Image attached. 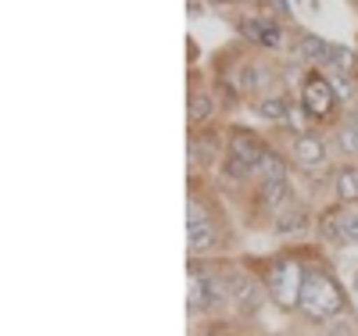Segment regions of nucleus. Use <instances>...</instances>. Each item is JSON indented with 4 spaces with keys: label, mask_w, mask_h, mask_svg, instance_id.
Returning a JSON list of instances; mask_svg holds the SVG:
<instances>
[{
    "label": "nucleus",
    "mask_w": 358,
    "mask_h": 336,
    "mask_svg": "<svg viewBox=\"0 0 358 336\" xmlns=\"http://www.w3.org/2000/svg\"><path fill=\"white\" fill-rule=\"evenodd\" d=\"M297 308H301L308 319H315V322H330V319H337L344 312V293H341V286L330 276H322V272H305Z\"/></svg>",
    "instance_id": "obj_1"
},
{
    "label": "nucleus",
    "mask_w": 358,
    "mask_h": 336,
    "mask_svg": "<svg viewBox=\"0 0 358 336\" xmlns=\"http://www.w3.org/2000/svg\"><path fill=\"white\" fill-rule=\"evenodd\" d=\"M301 283H305V272L297 261H276L273 272H268V293L280 308H297V297H301Z\"/></svg>",
    "instance_id": "obj_2"
},
{
    "label": "nucleus",
    "mask_w": 358,
    "mask_h": 336,
    "mask_svg": "<svg viewBox=\"0 0 358 336\" xmlns=\"http://www.w3.org/2000/svg\"><path fill=\"white\" fill-rule=\"evenodd\" d=\"M187 247L190 254H208L215 247V222L208 219V211L194 197L187 200Z\"/></svg>",
    "instance_id": "obj_3"
},
{
    "label": "nucleus",
    "mask_w": 358,
    "mask_h": 336,
    "mask_svg": "<svg viewBox=\"0 0 358 336\" xmlns=\"http://www.w3.org/2000/svg\"><path fill=\"white\" fill-rule=\"evenodd\" d=\"M337 94H334V86L326 75H308L305 86H301V104L308 108L312 118H330L337 111Z\"/></svg>",
    "instance_id": "obj_4"
},
{
    "label": "nucleus",
    "mask_w": 358,
    "mask_h": 336,
    "mask_svg": "<svg viewBox=\"0 0 358 336\" xmlns=\"http://www.w3.org/2000/svg\"><path fill=\"white\" fill-rule=\"evenodd\" d=\"M229 158L241 161V165H248V168L255 172L258 161L265 158V143H262L255 133H248V129H233V133H229Z\"/></svg>",
    "instance_id": "obj_5"
},
{
    "label": "nucleus",
    "mask_w": 358,
    "mask_h": 336,
    "mask_svg": "<svg viewBox=\"0 0 358 336\" xmlns=\"http://www.w3.org/2000/svg\"><path fill=\"white\" fill-rule=\"evenodd\" d=\"M190 290H187V308L190 312H208V308H215V300H219V293H215V283L208 279V276H201L197 268H190Z\"/></svg>",
    "instance_id": "obj_6"
},
{
    "label": "nucleus",
    "mask_w": 358,
    "mask_h": 336,
    "mask_svg": "<svg viewBox=\"0 0 358 336\" xmlns=\"http://www.w3.org/2000/svg\"><path fill=\"white\" fill-rule=\"evenodd\" d=\"M241 33H244L248 40L262 43V47H273V50L283 43V29H280V22H273V18H244V22H241Z\"/></svg>",
    "instance_id": "obj_7"
},
{
    "label": "nucleus",
    "mask_w": 358,
    "mask_h": 336,
    "mask_svg": "<svg viewBox=\"0 0 358 336\" xmlns=\"http://www.w3.org/2000/svg\"><path fill=\"white\" fill-rule=\"evenodd\" d=\"M226 290H229V300L236 304L241 312H258L262 304V290L251 276H229L226 279Z\"/></svg>",
    "instance_id": "obj_8"
},
{
    "label": "nucleus",
    "mask_w": 358,
    "mask_h": 336,
    "mask_svg": "<svg viewBox=\"0 0 358 336\" xmlns=\"http://www.w3.org/2000/svg\"><path fill=\"white\" fill-rule=\"evenodd\" d=\"M294 161L305 165V168H319L326 165V140L315 133H301L294 140Z\"/></svg>",
    "instance_id": "obj_9"
},
{
    "label": "nucleus",
    "mask_w": 358,
    "mask_h": 336,
    "mask_svg": "<svg viewBox=\"0 0 358 336\" xmlns=\"http://www.w3.org/2000/svg\"><path fill=\"white\" fill-rule=\"evenodd\" d=\"M212 115H215V97L208 94V89H194L187 97V122L190 126H201V122H208Z\"/></svg>",
    "instance_id": "obj_10"
},
{
    "label": "nucleus",
    "mask_w": 358,
    "mask_h": 336,
    "mask_svg": "<svg viewBox=\"0 0 358 336\" xmlns=\"http://www.w3.org/2000/svg\"><path fill=\"white\" fill-rule=\"evenodd\" d=\"M262 204L273 207V211H283L290 204V182L287 179H268L262 182Z\"/></svg>",
    "instance_id": "obj_11"
},
{
    "label": "nucleus",
    "mask_w": 358,
    "mask_h": 336,
    "mask_svg": "<svg viewBox=\"0 0 358 336\" xmlns=\"http://www.w3.org/2000/svg\"><path fill=\"white\" fill-rule=\"evenodd\" d=\"M330 50H334L330 43L312 36V33H305L301 40H297V54H301L305 61H330Z\"/></svg>",
    "instance_id": "obj_12"
},
{
    "label": "nucleus",
    "mask_w": 358,
    "mask_h": 336,
    "mask_svg": "<svg viewBox=\"0 0 358 336\" xmlns=\"http://www.w3.org/2000/svg\"><path fill=\"white\" fill-rule=\"evenodd\" d=\"M287 111H290V104H287V97H280V94L258 101V115L268 118V122H287Z\"/></svg>",
    "instance_id": "obj_13"
},
{
    "label": "nucleus",
    "mask_w": 358,
    "mask_h": 336,
    "mask_svg": "<svg viewBox=\"0 0 358 336\" xmlns=\"http://www.w3.org/2000/svg\"><path fill=\"white\" fill-rule=\"evenodd\" d=\"M337 197L344 204H355L358 200V168H341L337 172Z\"/></svg>",
    "instance_id": "obj_14"
},
{
    "label": "nucleus",
    "mask_w": 358,
    "mask_h": 336,
    "mask_svg": "<svg viewBox=\"0 0 358 336\" xmlns=\"http://www.w3.org/2000/svg\"><path fill=\"white\" fill-rule=\"evenodd\" d=\"M337 233H341V240H348V243H358V207L337 211Z\"/></svg>",
    "instance_id": "obj_15"
},
{
    "label": "nucleus",
    "mask_w": 358,
    "mask_h": 336,
    "mask_svg": "<svg viewBox=\"0 0 358 336\" xmlns=\"http://www.w3.org/2000/svg\"><path fill=\"white\" fill-rule=\"evenodd\" d=\"M258 179L262 182H268V179H287V168H283V161L276 158V154H268V150H265V158L258 161Z\"/></svg>",
    "instance_id": "obj_16"
},
{
    "label": "nucleus",
    "mask_w": 358,
    "mask_h": 336,
    "mask_svg": "<svg viewBox=\"0 0 358 336\" xmlns=\"http://www.w3.org/2000/svg\"><path fill=\"white\" fill-rule=\"evenodd\" d=\"M308 118H312V115H308V108H305V104H290V111H287V126H290L297 136H301V133H305V126H308Z\"/></svg>",
    "instance_id": "obj_17"
},
{
    "label": "nucleus",
    "mask_w": 358,
    "mask_h": 336,
    "mask_svg": "<svg viewBox=\"0 0 358 336\" xmlns=\"http://www.w3.org/2000/svg\"><path fill=\"white\" fill-rule=\"evenodd\" d=\"M308 222H305V211H294V215H283L280 222H276V233H297V229H305Z\"/></svg>",
    "instance_id": "obj_18"
},
{
    "label": "nucleus",
    "mask_w": 358,
    "mask_h": 336,
    "mask_svg": "<svg viewBox=\"0 0 358 336\" xmlns=\"http://www.w3.org/2000/svg\"><path fill=\"white\" fill-rule=\"evenodd\" d=\"M326 79H330V86H334V94H337V97H351V82H348L344 72H330Z\"/></svg>",
    "instance_id": "obj_19"
},
{
    "label": "nucleus",
    "mask_w": 358,
    "mask_h": 336,
    "mask_svg": "<svg viewBox=\"0 0 358 336\" xmlns=\"http://www.w3.org/2000/svg\"><path fill=\"white\" fill-rule=\"evenodd\" d=\"M341 147H344V150H351V154H358V129L344 126V129H341Z\"/></svg>",
    "instance_id": "obj_20"
},
{
    "label": "nucleus",
    "mask_w": 358,
    "mask_h": 336,
    "mask_svg": "<svg viewBox=\"0 0 358 336\" xmlns=\"http://www.w3.org/2000/svg\"><path fill=\"white\" fill-rule=\"evenodd\" d=\"M219 4H229V0H219Z\"/></svg>",
    "instance_id": "obj_21"
}]
</instances>
